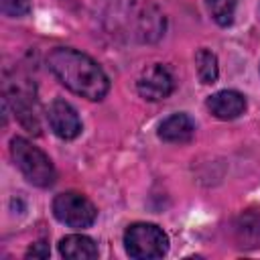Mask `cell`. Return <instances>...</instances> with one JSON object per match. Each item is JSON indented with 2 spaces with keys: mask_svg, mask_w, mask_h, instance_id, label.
<instances>
[{
  "mask_svg": "<svg viewBox=\"0 0 260 260\" xmlns=\"http://www.w3.org/2000/svg\"><path fill=\"white\" fill-rule=\"evenodd\" d=\"M51 254V250H49V244H45V242H37V244H32L30 248H28V252H26V256L30 258H47Z\"/></svg>",
  "mask_w": 260,
  "mask_h": 260,
  "instance_id": "5bb4252c",
  "label": "cell"
},
{
  "mask_svg": "<svg viewBox=\"0 0 260 260\" xmlns=\"http://www.w3.org/2000/svg\"><path fill=\"white\" fill-rule=\"evenodd\" d=\"M236 240L246 250L260 248V211L248 209L236 221Z\"/></svg>",
  "mask_w": 260,
  "mask_h": 260,
  "instance_id": "9c48e42d",
  "label": "cell"
},
{
  "mask_svg": "<svg viewBox=\"0 0 260 260\" xmlns=\"http://www.w3.org/2000/svg\"><path fill=\"white\" fill-rule=\"evenodd\" d=\"M49 69L53 75L73 93L100 102L110 89L108 75L104 69L85 53L71 47H57L47 57Z\"/></svg>",
  "mask_w": 260,
  "mask_h": 260,
  "instance_id": "6da1fadb",
  "label": "cell"
},
{
  "mask_svg": "<svg viewBox=\"0 0 260 260\" xmlns=\"http://www.w3.org/2000/svg\"><path fill=\"white\" fill-rule=\"evenodd\" d=\"M2 12L6 16H24L30 12V0H0Z\"/></svg>",
  "mask_w": 260,
  "mask_h": 260,
  "instance_id": "4fadbf2b",
  "label": "cell"
},
{
  "mask_svg": "<svg viewBox=\"0 0 260 260\" xmlns=\"http://www.w3.org/2000/svg\"><path fill=\"white\" fill-rule=\"evenodd\" d=\"M10 154L14 165L18 167V171L24 175V179L37 187H51L55 183V167L51 162V158L37 148L35 144H30L26 138H12L10 140Z\"/></svg>",
  "mask_w": 260,
  "mask_h": 260,
  "instance_id": "7a4b0ae2",
  "label": "cell"
},
{
  "mask_svg": "<svg viewBox=\"0 0 260 260\" xmlns=\"http://www.w3.org/2000/svg\"><path fill=\"white\" fill-rule=\"evenodd\" d=\"M124 248L130 258L154 260L169 252V238L158 225L138 221L124 232Z\"/></svg>",
  "mask_w": 260,
  "mask_h": 260,
  "instance_id": "3957f363",
  "label": "cell"
},
{
  "mask_svg": "<svg viewBox=\"0 0 260 260\" xmlns=\"http://www.w3.org/2000/svg\"><path fill=\"white\" fill-rule=\"evenodd\" d=\"M207 108L219 120H236L246 110V98L236 89H221L207 98Z\"/></svg>",
  "mask_w": 260,
  "mask_h": 260,
  "instance_id": "52a82bcc",
  "label": "cell"
},
{
  "mask_svg": "<svg viewBox=\"0 0 260 260\" xmlns=\"http://www.w3.org/2000/svg\"><path fill=\"white\" fill-rule=\"evenodd\" d=\"M195 65H197V75L201 83H215L219 69H217V57L211 51L199 49L195 53Z\"/></svg>",
  "mask_w": 260,
  "mask_h": 260,
  "instance_id": "8fae6325",
  "label": "cell"
},
{
  "mask_svg": "<svg viewBox=\"0 0 260 260\" xmlns=\"http://www.w3.org/2000/svg\"><path fill=\"white\" fill-rule=\"evenodd\" d=\"M238 0H207V8L213 16V20L221 26H228L234 22Z\"/></svg>",
  "mask_w": 260,
  "mask_h": 260,
  "instance_id": "7c38bea8",
  "label": "cell"
},
{
  "mask_svg": "<svg viewBox=\"0 0 260 260\" xmlns=\"http://www.w3.org/2000/svg\"><path fill=\"white\" fill-rule=\"evenodd\" d=\"M53 215L69 228H89L95 221V205L81 193L65 191L53 199Z\"/></svg>",
  "mask_w": 260,
  "mask_h": 260,
  "instance_id": "277c9868",
  "label": "cell"
},
{
  "mask_svg": "<svg viewBox=\"0 0 260 260\" xmlns=\"http://www.w3.org/2000/svg\"><path fill=\"white\" fill-rule=\"evenodd\" d=\"M136 89L144 100L158 102V100H165L171 95V91L175 89V79L165 65L154 63L140 73V77L136 81Z\"/></svg>",
  "mask_w": 260,
  "mask_h": 260,
  "instance_id": "8992f818",
  "label": "cell"
},
{
  "mask_svg": "<svg viewBox=\"0 0 260 260\" xmlns=\"http://www.w3.org/2000/svg\"><path fill=\"white\" fill-rule=\"evenodd\" d=\"M47 122L53 130V134L59 136L61 140H73L81 134V120L77 116V110L61 98H57L49 104Z\"/></svg>",
  "mask_w": 260,
  "mask_h": 260,
  "instance_id": "5b68a950",
  "label": "cell"
},
{
  "mask_svg": "<svg viewBox=\"0 0 260 260\" xmlns=\"http://www.w3.org/2000/svg\"><path fill=\"white\" fill-rule=\"evenodd\" d=\"M59 254L69 260H91L98 258V246L87 236L71 234L59 242Z\"/></svg>",
  "mask_w": 260,
  "mask_h": 260,
  "instance_id": "30bf717a",
  "label": "cell"
},
{
  "mask_svg": "<svg viewBox=\"0 0 260 260\" xmlns=\"http://www.w3.org/2000/svg\"><path fill=\"white\" fill-rule=\"evenodd\" d=\"M195 134V122L187 114H173L158 126V138L173 144L189 142Z\"/></svg>",
  "mask_w": 260,
  "mask_h": 260,
  "instance_id": "ba28073f",
  "label": "cell"
}]
</instances>
